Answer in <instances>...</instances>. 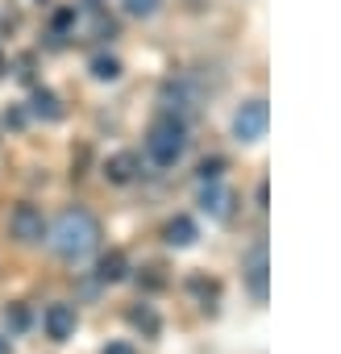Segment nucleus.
I'll list each match as a JSON object with an SVG mask.
<instances>
[{
    "label": "nucleus",
    "instance_id": "1",
    "mask_svg": "<svg viewBox=\"0 0 341 354\" xmlns=\"http://www.w3.org/2000/svg\"><path fill=\"white\" fill-rule=\"evenodd\" d=\"M50 246H55L59 259L79 263V259H88V254L100 246V221H96L88 209H67V213L55 221V230H50Z\"/></svg>",
    "mask_w": 341,
    "mask_h": 354
},
{
    "label": "nucleus",
    "instance_id": "2",
    "mask_svg": "<svg viewBox=\"0 0 341 354\" xmlns=\"http://www.w3.org/2000/svg\"><path fill=\"white\" fill-rule=\"evenodd\" d=\"M188 121L175 117V113H158L150 133H146V154L154 167H175L184 154H188Z\"/></svg>",
    "mask_w": 341,
    "mask_h": 354
},
{
    "label": "nucleus",
    "instance_id": "3",
    "mask_svg": "<svg viewBox=\"0 0 341 354\" xmlns=\"http://www.w3.org/2000/svg\"><path fill=\"white\" fill-rule=\"evenodd\" d=\"M158 100H162V113H175V117H192L196 109H200V88L188 80V75H175V80H166L162 88H158Z\"/></svg>",
    "mask_w": 341,
    "mask_h": 354
},
{
    "label": "nucleus",
    "instance_id": "4",
    "mask_svg": "<svg viewBox=\"0 0 341 354\" xmlns=\"http://www.w3.org/2000/svg\"><path fill=\"white\" fill-rule=\"evenodd\" d=\"M266 125H271L266 100H246V104L233 113V138H237V142H258V138H266Z\"/></svg>",
    "mask_w": 341,
    "mask_h": 354
},
{
    "label": "nucleus",
    "instance_id": "5",
    "mask_svg": "<svg viewBox=\"0 0 341 354\" xmlns=\"http://www.w3.org/2000/svg\"><path fill=\"white\" fill-rule=\"evenodd\" d=\"M9 230L17 242H42L46 238V221H42V209L38 205H17L9 213Z\"/></svg>",
    "mask_w": 341,
    "mask_h": 354
},
{
    "label": "nucleus",
    "instance_id": "6",
    "mask_svg": "<svg viewBox=\"0 0 341 354\" xmlns=\"http://www.w3.org/2000/svg\"><path fill=\"white\" fill-rule=\"evenodd\" d=\"M200 209L213 217V221H229L233 217V192L221 184V180H208L200 188Z\"/></svg>",
    "mask_w": 341,
    "mask_h": 354
},
{
    "label": "nucleus",
    "instance_id": "7",
    "mask_svg": "<svg viewBox=\"0 0 341 354\" xmlns=\"http://www.w3.org/2000/svg\"><path fill=\"white\" fill-rule=\"evenodd\" d=\"M242 271H246V288H250V296H254V300H266V242H254V246H250Z\"/></svg>",
    "mask_w": 341,
    "mask_h": 354
},
{
    "label": "nucleus",
    "instance_id": "8",
    "mask_svg": "<svg viewBox=\"0 0 341 354\" xmlns=\"http://www.w3.org/2000/svg\"><path fill=\"white\" fill-rule=\"evenodd\" d=\"M42 329H46V337L50 342H67L71 333H75V308L71 304H50L46 313H42Z\"/></svg>",
    "mask_w": 341,
    "mask_h": 354
},
{
    "label": "nucleus",
    "instance_id": "9",
    "mask_svg": "<svg viewBox=\"0 0 341 354\" xmlns=\"http://www.w3.org/2000/svg\"><path fill=\"white\" fill-rule=\"evenodd\" d=\"M137 171H142V158H137L133 150H121V154H113V158L104 162V180H108V184H133Z\"/></svg>",
    "mask_w": 341,
    "mask_h": 354
},
{
    "label": "nucleus",
    "instance_id": "10",
    "mask_svg": "<svg viewBox=\"0 0 341 354\" xmlns=\"http://www.w3.org/2000/svg\"><path fill=\"white\" fill-rule=\"evenodd\" d=\"M162 238H166V246L188 250V246H196L200 230H196V221H192V217H170V221L162 225Z\"/></svg>",
    "mask_w": 341,
    "mask_h": 354
},
{
    "label": "nucleus",
    "instance_id": "11",
    "mask_svg": "<svg viewBox=\"0 0 341 354\" xmlns=\"http://www.w3.org/2000/svg\"><path fill=\"white\" fill-rule=\"evenodd\" d=\"M30 113L42 117V121H59L63 117V104H59V96L50 88H34L30 92Z\"/></svg>",
    "mask_w": 341,
    "mask_h": 354
},
{
    "label": "nucleus",
    "instance_id": "12",
    "mask_svg": "<svg viewBox=\"0 0 341 354\" xmlns=\"http://www.w3.org/2000/svg\"><path fill=\"white\" fill-rule=\"evenodd\" d=\"M96 275H100V283H121V279L129 275V259H125L121 250H108V254L100 259Z\"/></svg>",
    "mask_w": 341,
    "mask_h": 354
},
{
    "label": "nucleus",
    "instance_id": "13",
    "mask_svg": "<svg viewBox=\"0 0 341 354\" xmlns=\"http://www.w3.org/2000/svg\"><path fill=\"white\" fill-rule=\"evenodd\" d=\"M88 71H92V80H100V84H113V80H121V59H117V55H96Z\"/></svg>",
    "mask_w": 341,
    "mask_h": 354
},
{
    "label": "nucleus",
    "instance_id": "14",
    "mask_svg": "<svg viewBox=\"0 0 341 354\" xmlns=\"http://www.w3.org/2000/svg\"><path fill=\"white\" fill-rule=\"evenodd\" d=\"M125 317H129V325H133V329H142L146 337H154V333H158V313H154L150 304H133Z\"/></svg>",
    "mask_w": 341,
    "mask_h": 354
},
{
    "label": "nucleus",
    "instance_id": "15",
    "mask_svg": "<svg viewBox=\"0 0 341 354\" xmlns=\"http://www.w3.org/2000/svg\"><path fill=\"white\" fill-rule=\"evenodd\" d=\"M75 21H79V13H75V5H63L55 17H50V34L55 38H67L71 30H75Z\"/></svg>",
    "mask_w": 341,
    "mask_h": 354
},
{
    "label": "nucleus",
    "instance_id": "16",
    "mask_svg": "<svg viewBox=\"0 0 341 354\" xmlns=\"http://www.w3.org/2000/svg\"><path fill=\"white\" fill-rule=\"evenodd\" d=\"M196 175H200V184H208V180H221V175H225V158H221V154H213V158H204Z\"/></svg>",
    "mask_w": 341,
    "mask_h": 354
},
{
    "label": "nucleus",
    "instance_id": "17",
    "mask_svg": "<svg viewBox=\"0 0 341 354\" xmlns=\"http://www.w3.org/2000/svg\"><path fill=\"white\" fill-rule=\"evenodd\" d=\"M121 5H125V13H129V17H154L162 0H121Z\"/></svg>",
    "mask_w": 341,
    "mask_h": 354
},
{
    "label": "nucleus",
    "instance_id": "18",
    "mask_svg": "<svg viewBox=\"0 0 341 354\" xmlns=\"http://www.w3.org/2000/svg\"><path fill=\"white\" fill-rule=\"evenodd\" d=\"M192 292L204 300V313H213V308H217V304H213V300H217V283H208V279H200V275H196V279H192Z\"/></svg>",
    "mask_w": 341,
    "mask_h": 354
},
{
    "label": "nucleus",
    "instance_id": "19",
    "mask_svg": "<svg viewBox=\"0 0 341 354\" xmlns=\"http://www.w3.org/2000/svg\"><path fill=\"white\" fill-rule=\"evenodd\" d=\"M5 325H9V329H26V325H30V313L17 304V308H9V313H5Z\"/></svg>",
    "mask_w": 341,
    "mask_h": 354
},
{
    "label": "nucleus",
    "instance_id": "20",
    "mask_svg": "<svg viewBox=\"0 0 341 354\" xmlns=\"http://www.w3.org/2000/svg\"><path fill=\"white\" fill-rule=\"evenodd\" d=\"M104 354H137V350H133L129 342H108V346H104Z\"/></svg>",
    "mask_w": 341,
    "mask_h": 354
},
{
    "label": "nucleus",
    "instance_id": "21",
    "mask_svg": "<svg viewBox=\"0 0 341 354\" xmlns=\"http://www.w3.org/2000/svg\"><path fill=\"white\" fill-rule=\"evenodd\" d=\"M0 354H9V337L5 333H0Z\"/></svg>",
    "mask_w": 341,
    "mask_h": 354
},
{
    "label": "nucleus",
    "instance_id": "22",
    "mask_svg": "<svg viewBox=\"0 0 341 354\" xmlns=\"http://www.w3.org/2000/svg\"><path fill=\"white\" fill-rule=\"evenodd\" d=\"M0 75H5V63H0Z\"/></svg>",
    "mask_w": 341,
    "mask_h": 354
}]
</instances>
